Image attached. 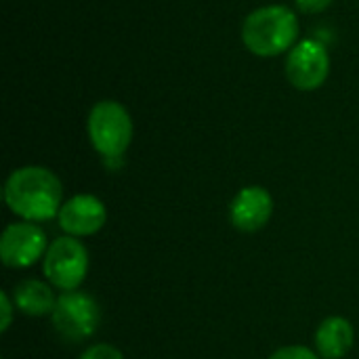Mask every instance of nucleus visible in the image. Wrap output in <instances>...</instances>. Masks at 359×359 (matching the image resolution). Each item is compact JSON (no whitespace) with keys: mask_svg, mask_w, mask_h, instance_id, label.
<instances>
[{"mask_svg":"<svg viewBox=\"0 0 359 359\" xmlns=\"http://www.w3.org/2000/svg\"><path fill=\"white\" fill-rule=\"evenodd\" d=\"M86 133L93 149L105 162H122L135 135V124L128 109L114 101H97L86 118Z\"/></svg>","mask_w":359,"mask_h":359,"instance_id":"nucleus-3","label":"nucleus"},{"mask_svg":"<svg viewBox=\"0 0 359 359\" xmlns=\"http://www.w3.org/2000/svg\"><path fill=\"white\" fill-rule=\"evenodd\" d=\"M48 244L50 242L40 223H8L0 236V261L8 269H29L36 263H42Z\"/></svg>","mask_w":359,"mask_h":359,"instance_id":"nucleus-6","label":"nucleus"},{"mask_svg":"<svg viewBox=\"0 0 359 359\" xmlns=\"http://www.w3.org/2000/svg\"><path fill=\"white\" fill-rule=\"evenodd\" d=\"M267 359H322L316 349H309L305 345H286L276 349Z\"/></svg>","mask_w":359,"mask_h":359,"instance_id":"nucleus-13","label":"nucleus"},{"mask_svg":"<svg viewBox=\"0 0 359 359\" xmlns=\"http://www.w3.org/2000/svg\"><path fill=\"white\" fill-rule=\"evenodd\" d=\"M50 324L65 343L78 345L95 337L101 324V307L88 292H59L57 305L50 313Z\"/></svg>","mask_w":359,"mask_h":359,"instance_id":"nucleus-5","label":"nucleus"},{"mask_svg":"<svg viewBox=\"0 0 359 359\" xmlns=\"http://www.w3.org/2000/svg\"><path fill=\"white\" fill-rule=\"evenodd\" d=\"M6 208L29 223H46L57 219L65 198L61 179L46 166L29 164L15 168L2 187Z\"/></svg>","mask_w":359,"mask_h":359,"instance_id":"nucleus-1","label":"nucleus"},{"mask_svg":"<svg viewBox=\"0 0 359 359\" xmlns=\"http://www.w3.org/2000/svg\"><path fill=\"white\" fill-rule=\"evenodd\" d=\"M273 217V196L263 185L242 187L229 204V223L242 233L261 231Z\"/></svg>","mask_w":359,"mask_h":359,"instance_id":"nucleus-9","label":"nucleus"},{"mask_svg":"<svg viewBox=\"0 0 359 359\" xmlns=\"http://www.w3.org/2000/svg\"><path fill=\"white\" fill-rule=\"evenodd\" d=\"M78 359H124V353L109 343H95L88 345Z\"/></svg>","mask_w":359,"mask_h":359,"instance_id":"nucleus-12","label":"nucleus"},{"mask_svg":"<svg viewBox=\"0 0 359 359\" xmlns=\"http://www.w3.org/2000/svg\"><path fill=\"white\" fill-rule=\"evenodd\" d=\"M17 307H15V301L11 297L8 290H2L0 292V313H2V320H0V332L6 334L8 328L13 326V316H15Z\"/></svg>","mask_w":359,"mask_h":359,"instance_id":"nucleus-14","label":"nucleus"},{"mask_svg":"<svg viewBox=\"0 0 359 359\" xmlns=\"http://www.w3.org/2000/svg\"><path fill=\"white\" fill-rule=\"evenodd\" d=\"M11 297L15 301V307L19 313L27 318H44L50 316L59 294H55V288L46 280L25 278L15 284L11 290Z\"/></svg>","mask_w":359,"mask_h":359,"instance_id":"nucleus-11","label":"nucleus"},{"mask_svg":"<svg viewBox=\"0 0 359 359\" xmlns=\"http://www.w3.org/2000/svg\"><path fill=\"white\" fill-rule=\"evenodd\" d=\"M316 351L322 359H343L355 345L353 324L343 316L326 318L313 334Z\"/></svg>","mask_w":359,"mask_h":359,"instance_id":"nucleus-10","label":"nucleus"},{"mask_svg":"<svg viewBox=\"0 0 359 359\" xmlns=\"http://www.w3.org/2000/svg\"><path fill=\"white\" fill-rule=\"evenodd\" d=\"M299 17L286 4L259 6L242 23V42L257 57H278L299 42Z\"/></svg>","mask_w":359,"mask_h":359,"instance_id":"nucleus-2","label":"nucleus"},{"mask_svg":"<svg viewBox=\"0 0 359 359\" xmlns=\"http://www.w3.org/2000/svg\"><path fill=\"white\" fill-rule=\"evenodd\" d=\"M90 255L82 240L72 236H59L48 244L42 259L44 280L59 292L80 290L88 276Z\"/></svg>","mask_w":359,"mask_h":359,"instance_id":"nucleus-4","label":"nucleus"},{"mask_svg":"<svg viewBox=\"0 0 359 359\" xmlns=\"http://www.w3.org/2000/svg\"><path fill=\"white\" fill-rule=\"evenodd\" d=\"M57 223L63 236L78 240L97 236L107 223L105 202L95 194H76L63 202L57 215Z\"/></svg>","mask_w":359,"mask_h":359,"instance_id":"nucleus-8","label":"nucleus"},{"mask_svg":"<svg viewBox=\"0 0 359 359\" xmlns=\"http://www.w3.org/2000/svg\"><path fill=\"white\" fill-rule=\"evenodd\" d=\"M284 72L294 88L305 93L318 90L328 80L330 55L320 40L303 38L286 53Z\"/></svg>","mask_w":359,"mask_h":359,"instance_id":"nucleus-7","label":"nucleus"},{"mask_svg":"<svg viewBox=\"0 0 359 359\" xmlns=\"http://www.w3.org/2000/svg\"><path fill=\"white\" fill-rule=\"evenodd\" d=\"M294 4H297V8H299L301 13H305V15H316V13L326 11V8L332 4V0H294Z\"/></svg>","mask_w":359,"mask_h":359,"instance_id":"nucleus-15","label":"nucleus"}]
</instances>
